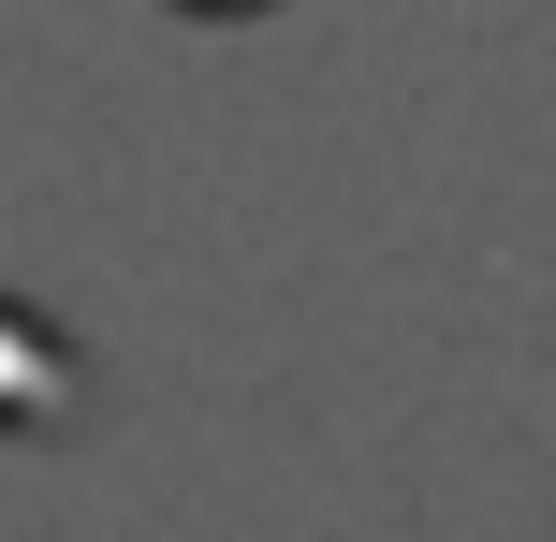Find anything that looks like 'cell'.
<instances>
[{
  "label": "cell",
  "instance_id": "7a4b0ae2",
  "mask_svg": "<svg viewBox=\"0 0 556 542\" xmlns=\"http://www.w3.org/2000/svg\"><path fill=\"white\" fill-rule=\"evenodd\" d=\"M191 15H264V0H191Z\"/></svg>",
  "mask_w": 556,
  "mask_h": 542
},
{
  "label": "cell",
  "instance_id": "6da1fadb",
  "mask_svg": "<svg viewBox=\"0 0 556 542\" xmlns=\"http://www.w3.org/2000/svg\"><path fill=\"white\" fill-rule=\"evenodd\" d=\"M74 411H88V352L29 293H0V440H59Z\"/></svg>",
  "mask_w": 556,
  "mask_h": 542
}]
</instances>
